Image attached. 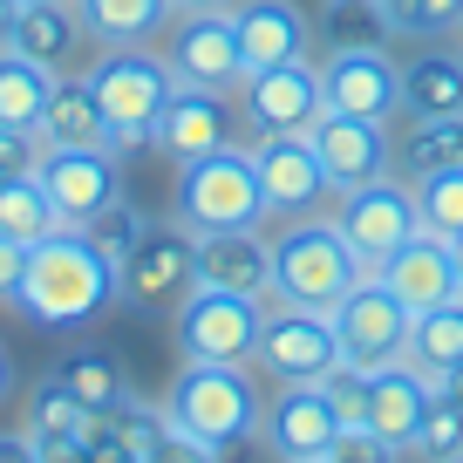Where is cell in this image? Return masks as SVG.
Masks as SVG:
<instances>
[{"mask_svg":"<svg viewBox=\"0 0 463 463\" xmlns=\"http://www.w3.org/2000/svg\"><path fill=\"white\" fill-rule=\"evenodd\" d=\"M89 416H96V409H82L69 389H61V375L48 368V375L28 389V422H21V430H28L34 443H42L48 457H55V449H75V443H82Z\"/></svg>","mask_w":463,"mask_h":463,"instance_id":"29","label":"cell"},{"mask_svg":"<svg viewBox=\"0 0 463 463\" xmlns=\"http://www.w3.org/2000/svg\"><path fill=\"white\" fill-rule=\"evenodd\" d=\"M239 123H246V116H239V96L177 82L171 102H164V116H157V130H150V144L171 164H191V157H212V150H232L239 144Z\"/></svg>","mask_w":463,"mask_h":463,"instance_id":"16","label":"cell"},{"mask_svg":"<svg viewBox=\"0 0 463 463\" xmlns=\"http://www.w3.org/2000/svg\"><path fill=\"white\" fill-rule=\"evenodd\" d=\"M260 307H266V300L198 287V293H191V300L171 314L177 354H184V362H232V368H252V347H260Z\"/></svg>","mask_w":463,"mask_h":463,"instance_id":"9","label":"cell"},{"mask_svg":"<svg viewBox=\"0 0 463 463\" xmlns=\"http://www.w3.org/2000/svg\"><path fill=\"white\" fill-rule=\"evenodd\" d=\"M0 463H48V449L28 430H0Z\"/></svg>","mask_w":463,"mask_h":463,"instance_id":"42","label":"cell"},{"mask_svg":"<svg viewBox=\"0 0 463 463\" xmlns=\"http://www.w3.org/2000/svg\"><path fill=\"white\" fill-rule=\"evenodd\" d=\"M164 416L177 430L204 436L212 449H232L260 436V389H252V368H232V362H184L177 382L164 389Z\"/></svg>","mask_w":463,"mask_h":463,"instance_id":"4","label":"cell"},{"mask_svg":"<svg viewBox=\"0 0 463 463\" xmlns=\"http://www.w3.org/2000/svg\"><path fill=\"white\" fill-rule=\"evenodd\" d=\"M334 225L347 232V246L368 260V273H375L382 260H389L402 239H416L422 218H416V191L402 184V177H375V184H354V191H334Z\"/></svg>","mask_w":463,"mask_h":463,"instance_id":"11","label":"cell"},{"mask_svg":"<svg viewBox=\"0 0 463 463\" xmlns=\"http://www.w3.org/2000/svg\"><path fill=\"white\" fill-rule=\"evenodd\" d=\"M320 96L341 116L395 123V116H402V61L382 42H334L327 55H320Z\"/></svg>","mask_w":463,"mask_h":463,"instance_id":"10","label":"cell"},{"mask_svg":"<svg viewBox=\"0 0 463 463\" xmlns=\"http://www.w3.org/2000/svg\"><path fill=\"white\" fill-rule=\"evenodd\" d=\"M334 430H341V416H334V402L320 395V382H279V395L260 409V436H266V449H273L279 463L327 457Z\"/></svg>","mask_w":463,"mask_h":463,"instance_id":"17","label":"cell"},{"mask_svg":"<svg viewBox=\"0 0 463 463\" xmlns=\"http://www.w3.org/2000/svg\"><path fill=\"white\" fill-rule=\"evenodd\" d=\"M55 375H61V389H69L82 409H116V402H130V375H123V362H116L109 347H61Z\"/></svg>","mask_w":463,"mask_h":463,"instance_id":"30","label":"cell"},{"mask_svg":"<svg viewBox=\"0 0 463 463\" xmlns=\"http://www.w3.org/2000/svg\"><path fill=\"white\" fill-rule=\"evenodd\" d=\"M463 164V116H395V177L422 184Z\"/></svg>","mask_w":463,"mask_h":463,"instance_id":"27","label":"cell"},{"mask_svg":"<svg viewBox=\"0 0 463 463\" xmlns=\"http://www.w3.org/2000/svg\"><path fill=\"white\" fill-rule=\"evenodd\" d=\"M382 279H389L395 293H402L409 307H443V300H457L463 293V279H457V260H449V239H436V232H416V239H402V246L389 252V260L375 266Z\"/></svg>","mask_w":463,"mask_h":463,"instance_id":"22","label":"cell"},{"mask_svg":"<svg viewBox=\"0 0 463 463\" xmlns=\"http://www.w3.org/2000/svg\"><path fill=\"white\" fill-rule=\"evenodd\" d=\"M430 382L416 375L409 362H389V368H368V409L362 422L382 436V443H395L409 457L416 449V430H422V409H430Z\"/></svg>","mask_w":463,"mask_h":463,"instance_id":"23","label":"cell"},{"mask_svg":"<svg viewBox=\"0 0 463 463\" xmlns=\"http://www.w3.org/2000/svg\"><path fill=\"white\" fill-rule=\"evenodd\" d=\"M157 48H164V61H171V75L191 82V89H218V96H239V89H246V55H239L232 14H177Z\"/></svg>","mask_w":463,"mask_h":463,"instance_id":"13","label":"cell"},{"mask_svg":"<svg viewBox=\"0 0 463 463\" xmlns=\"http://www.w3.org/2000/svg\"><path fill=\"white\" fill-rule=\"evenodd\" d=\"M42 191L55 198L61 225H89L109 198H123V164L116 150H42Z\"/></svg>","mask_w":463,"mask_h":463,"instance_id":"18","label":"cell"},{"mask_svg":"<svg viewBox=\"0 0 463 463\" xmlns=\"http://www.w3.org/2000/svg\"><path fill=\"white\" fill-rule=\"evenodd\" d=\"M334 362H341L334 314H314V307H293V300H266L260 307L252 368H260L266 382H320Z\"/></svg>","mask_w":463,"mask_h":463,"instance_id":"7","label":"cell"},{"mask_svg":"<svg viewBox=\"0 0 463 463\" xmlns=\"http://www.w3.org/2000/svg\"><path fill=\"white\" fill-rule=\"evenodd\" d=\"M82 232H89V239H96L102 252H109V260H123V252H130L137 239H144V232H150V218L137 212V204H130V191H123V198H109V204H102V212L89 218Z\"/></svg>","mask_w":463,"mask_h":463,"instance_id":"36","label":"cell"},{"mask_svg":"<svg viewBox=\"0 0 463 463\" xmlns=\"http://www.w3.org/2000/svg\"><path fill=\"white\" fill-rule=\"evenodd\" d=\"M171 218L184 232H239V225H266V198H260V177H252L246 144L212 150V157H191L177 164V198Z\"/></svg>","mask_w":463,"mask_h":463,"instance_id":"5","label":"cell"},{"mask_svg":"<svg viewBox=\"0 0 463 463\" xmlns=\"http://www.w3.org/2000/svg\"><path fill=\"white\" fill-rule=\"evenodd\" d=\"M246 157H252V177H260L266 218H307L334 204V184L307 137H252Z\"/></svg>","mask_w":463,"mask_h":463,"instance_id":"15","label":"cell"},{"mask_svg":"<svg viewBox=\"0 0 463 463\" xmlns=\"http://www.w3.org/2000/svg\"><path fill=\"white\" fill-rule=\"evenodd\" d=\"M42 130H14V123H0V184L7 177H34L42 171Z\"/></svg>","mask_w":463,"mask_h":463,"instance_id":"40","label":"cell"},{"mask_svg":"<svg viewBox=\"0 0 463 463\" xmlns=\"http://www.w3.org/2000/svg\"><path fill=\"white\" fill-rule=\"evenodd\" d=\"M409 320H416V307H409L382 273L354 279V287L341 293V307H334L341 362H354V368H389V362H402V354H409Z\"/></svg>","mask_w":463,"mask_h":463,"instance_id":"8","label":"cell"},{"mask_svg":"<svg viewBox=\"0 0 463 463\" xmlns=\"http://www.w3.org/2000/svg\"><path fill=\"white\" fill-rule=\"evenodd\" d=\"M402 362L416 368L430 389H443V382L457 375L463 368V293L443 300V307H422V314L409 320V354Z\"/></svg>","mask_w":463,"mask_h":463,"instance_id":"28","label":"cell"},{"mask_svg":"<svg viewBox=\"0 0 463 463\" xmlns=\"http://www.w3.org/2000/svg\"><path fill=\"white\" fill-rule=\"evenodd\" d=\"M382 34H402V42H457L463 28V0H375Z\"/></svg>","mask_w":463,"mask_h":463,"instance_id":"32","label":"cell"},{"mask_svg":"<svg viewBox=\"0 0 463 463\" xmlns=\"http://www.w3.org/2000/svg\"><path fill=\"white\" fill-rule=\"evenodd\" d=\"M14 395V362H7V347H0V402Z\"/></svg>","mask_w":463,"mask_h":463,"instance_id":"44","label":"cell"},{"mask_svg":"<svg viewBox=\"0 0 463 463\" xmlns=\"http://www.w3.org/2000/svg\"><path fill=\"white\" fill-rule=\"evenodd\" d=\"M0 232H14L28 246L48 239V232H61V212L42 191V177H7V184H0Z\"/></svg>","mask_w":463,"mask_h":463,"instance_id":"33","label":"cell"},{"mask_svg":"<svg viewBox=\"0 0 463 463\" xmlns=\"http://www.w3.org/2000/svg\"><path fill=\"white\" fill-rule=\"evenodd\" d=\"M449 260H457V279H463V239H449Z\"/></svg>","mask_w":463,"mask_h":463,"instance_id":"46","label":"cell"},{"mask_svg":"<svg viewBox=\"0 0 463 463\" xmlns=\"http://www.w3.org/2000/svg\"><path fill=\"white\" fill-rule=\"evenodd\" d=\"M354 279H368V260L347 246V232L334 225V212L279 218V232H273V300L334 314Z\"/></svg>","mask_w":463,"mask_h":463,"instance_id":"2","label":"cell"},{"mask_svg":"<svg viewBox=\"0 0 463 463\" xmlns=\"http://www.w3.org/2000/svg\"><path fill=\"white\" fill-rule=\"evenodd\" d=\"M137 463H225V449H212L204 436H191V430H177L171 416H164V430H157V443L144 449Z\"/></svg>","mask_w":463,"mask_h":463,"instance_id":"38","label":"cell"},{"mask_svg":"<svg viewBox=\"0 0 463 463\" xmlns=\"http://www.w3.org/2000/svg\"><path fill=\"white\" fill-rule=\"evenodd\" d=\"M457 48H463V28H457Z\"/></svg>","mask_w":463,"mask_h":463,"instance_id":"49","label":"cell"},{"mask_svg":"<svg viewBox=\"0 0 463 463\" xmlns=\"http://www.w3.org/2000/svg\"><path fill=\"white\" fill-rule=\"evenodd\" d=\"M307 463H327V457H307Z\"/></svg>","mask_w":463,"mask_h":463,"instance_id":"48","label":"cell"},{"mask_svg":"<svg viewBox=\"0 0 463 463\" xmlns=\"http://www.w3.org/2000/svg\"><path fill=\"white\" fill-rule=\"evenodd\" d=\"M14 307L34 327H55V334L89 327V320H102L116 307V260L82 225H61L28 246V273H21Z\"/></svg>","mask_w":463,"mask_h":463,"instance_id":"1","label":"cell"},{"mask_svg":"<svg viewBox=\"0 0 463 463\" xmlns=\"http://www.w3.org/2000/svg\"><path fill=\"white\" fill-rule=\"evenodd\" d=\"M402 116H463V48L416 42L402 55Z\"/></svg>","mask_w":463,"mask_h":463,"instance_id":"24","label":"cell"},{"mask_svg":"<svg viewBox=\"0 0 463 463\" xmlns=\"http://www.w3.org/2000/svg\"><path fill=\"white\" fill-rule=\"evenodd\" d=\"M239 0H177V14H232Z\"/></svg>","mask_w":463,"mask_h":463,"instance_id":"43","label":"cell"},{"mask_svg":"<svg viewBox=\"0 0 463 463\" xmlns=\"http://www.w3.org/2000/svg\"><path fill=\"white\" fill-rule=\"evenodd\" d=\"M89 89H96L102 116H109V150H144L150 130H157L164 102H171L177 75L164 61V48H96L89 55Z\"/></svg>","mask_w":463,"mask_h":463,"instance_id":"3","label":"cell"},{"mask_svg":"<svg viewBox=\"0 0 463 463\" xmlns=\"http://www.w3.org/2000/svg\"><path fill=\"white\" fill-rule=\"evenodd\" d=\"M436 463H463V457H436Z\"/></svg>","mask_w":463,"mask_h":463,"instance_id":"47","label":"cell"},{"mask_svg":"<svg viewBox=\"0 0 463 463\" xmlns=\"http://www.w3.org/2000/svg\"><path fill=\"white\" fill-rule=\"evenodd\" d=\"M416 457L436 463V457H463V402L436 389L430 409H422V430H416Z\"/></svg>","mask_w":463,"mask_h":463,"instance_id":"35","label":"cell"},{"mask_svg":"<svg viewBox=\"0 0 463 463\" xmlns=\"http://www.w3.org/2000/svg\"><path fill=\"white\" fill-rule=\"evenodd\" d=\"M21 273H28V239L0 232V307H14V293H21Z\"/></svg>","mask_w":463,"mask_h":463,"instance_id":"41","label":"cell"},{"mask_svg":"<svg viewBox=\"0 0 463 463\" xmlns=\"http://www.w3.org/2000/svg\"><path fill=\"white\" fill-rule=\"evenodd\" d=\"M14 7L21 0H0V42H7V28H14Z\"/></svg>","mask_w":463,"mask_h":463,"instance_id":"45","label":"cell"},{"mask_svg":"<svg viewBox=\"0 0 463 463\" xmlns=\"http://www.w3.org/2000/svg\"><path fill=\"white\" fill-rule=\"evenodd\" d=\"M232 28H239V55H246V75L314 55V21H307L293 0H239V7H232Z\"/></svg>","mask_w":463,"mask_h":463,"instance_id":"20","label":"cell"},{"mask_svg":"<svg viewBox=\"0 0 463 463\" xmlns=\"http://www.w3.org/2000/svg\"><path fill=\"white\" fill-rule=\"evenodd\" d=\"M198 287L273 300V232L239 225V232H204L198 239Z\"/></svg>","mask_w":463,"mask_h":463,"instance_id":"19","label":"cell"},{"mask_svg":"<svg viewBox=\"0 0 463 463\" xmlns=\"http://www.w3.org/2000/svg\"><path fill=\"white\" fill-rule=\"evenodd\" d=\"M191 293H198V232H184L177 218L171 225L150 218V232L116 260V300L137 314H177Z\"/></svg>","mask_w":463,"mask_h":463,"instance_id":"6","label":"cell"},{"mask_svg":"<svg viewBox=\"0 0 463 463\" xmlns=\"http://www.w3.org/2000/svg\"><path fill=\"white\" fill-rule=\"evenodd\" d=\"M7 48H21L28 61L69 75L96 42H89L82 14H75V0H21V7H14V28H7Z\"/></svg>","mask_w":463,"mask_h":463,"instance_id":"21","label":"cell"},{"mask_svg":"<svg viewBox=\"0 0 463 463\" xmlns=\"http://www.w3.org/2000/svg\"><path fill=\"white\" fill-rule=\"evenodd\" d=\"M409 191H416L422 232H436V239H463V164H457V171L422 177V184H409Z\"/></svg>","mask_w":463,"mask_h":463,"instance_id":"34","label":"cell"},{"mask_svg":"<svg viewBox=\"0 0 463 463\" xmlns=\"http://www.w3.org/2000/svg\"><path fill=\"white\" fill-rule=\"evenodd\" d=\"M320 395L334 402V416H341V422H362V409H368V368L334 362L327 375H320Z\"/></svg>","mask_w":463,"mask_h":463,"instance_id":"39","label":"cell"},{"mask_svg":"<svg viewBox=\"0 0 463 463\" xmlns=\"http://www.w3.org/2000/svg\"><path fill=\"white\" fill-rule=\"evenodd\" d=\"M42 144L48 150H109V116H102L96 89H89V75H55V89H48V109H42Z\"/></svg>","mask_w":463,"mask_h":463,"instance_id":"25","label":"cell"},{"mask_svg":"<svg viewBox=\"0 0 463 463\" xmlns=\"http://www.w3.org/2000/svg\"><path fill=\"white\" fill-rule=\"evenodd\" d=\"M48 89H55V69H42V61H28L21 48L0 42V123L34 130L48 109Z\"/></svg>","mask_w":463,"mask_h":463,"instance_id":"31","label":"cell"},{"mask_svg":"<svg viewBox=\"0 0 463 463\" xmlns=\"http://www.w3.org/2000/svg\"><path fill=\"white\" fill-rule=\"evenodd\" d=\"M320 109H327V96H320V61L314 55L260 69L239 89V116H246L252 137H307Z\"/></svg>","mask_w":463,"mask_h":463,"instance_id":"12","label":"cell"},{"mask_svg":"<svg viewBox=\"0 0 463 463\" xmlns=\"http://www.w3.org/2000/svg\"><path fill=\"white\" fill-rule=\"evenodd\" d=\"M327 463H402V449L382 443L368 422H341V430H334V443H327Z\"/></svg>","mask_w":463,"mask_h":463,"instance_id":"37","label":"cell"},{"mask_svg":"<svg viewBox=\"0 0 463 463\" xmlns=\"http://www.w3.org/2000/svg\"><path fill=\"white\" fill-rule=\"evenodd\" d=\"M96 48H157L177 21V0H75Z\"/></svg>","mask_w":463,"mask_h":463,"instance_id":"26","label":"cell"},{"mask_svg":"<svg viewBox=\"0 0 463 463\" xmlns=\"http://www.w3.org/2000/svg\"><path fill=\"white\" fill-rule=\"evenodd\" d=\"M320 171H327L334 191H354V184H375V177H395V123H368V116H341V109H320L314 130Z\"/></svg>","mask_w":463,"mask_h":463,"instance_id":"14","label":"cell"}]
</instances>
